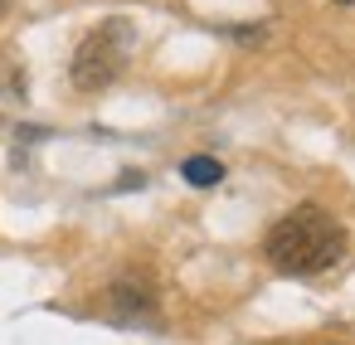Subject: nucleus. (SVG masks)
<instances>
[{
	"instance_id": "f257e3e1",
	"label": "nucleus",
	"mask_w": 355,
	"mask_h": 345,
	"mask_svg": "<svg viewBox=\"0 0 355 345\" xmlns=\"http://www.w3.org/2000/svg\"><path fill=\"white\" fill-rule=\"evenodd\" d=\"M345 243H350V233L331 209L297 204L292 214H282L268 229L263 253L282 277H316V272H326V267H336L345 258Z\"/></svg>"
},
{
	"instance_id": "f03ea898",
	"label": "nucleus",
	"mask_w": 355,
	"mask_h": 345,
	"mask_svg": "<svg viewBox=\"0 0 355 345\" xmlns=\"http://www.w3.org/2000/svg\"><path fill=\"white\" fill-rule=\"evenodd\" d=\"M127 54H132V25H127V20L98 25V30L78 44V54H73V88H83V93L107 88V83L127 69Z\"/></svg>"
},
{
	"instance_id": "423d86ee",
	"label": "nucleus",
	"mask_w": 355,
	"mask_h": 345,
	"mask_svg": "<svg viewBox=\"0 0 355 345\" xmlns=\"http://www.w3.org/2000/svg\"><path fill=\"white\" fill-rule=\"evenodd\" d=\"M336 6H355V0H336Z\"/></svg>"
},
{
	"instance_id": "7ed1b4c3",
	"label": "nucleus",
	"mask_w": 355,
	"mask_h": 345,
	"mask_svg": "<svg viewBox=\"0 0 355 345\" xmlns=\"http://www.w3.org/2000/svg\"><path fill=\"white\" fill-rule=\"evenodd\" d=\"M112 301L127 311V316H146V311H156V287H151V277H117L112 282Z\"/></svg>"
},
{
	"instance_id": "39448f33",
	"label": "nucleus",
	"mask_w": 355,
	"mask_h": 345,
	"mask_svg": "<svg viewBox=\"0 0 355 345\" xmlns=\"http://www.w3.org/2000/svg\"><path fill=\"white\" fill-rule=\"evenodd\" d=\"M10 6H15V0H0V15H10Z\"/></svg>"
},
{
	"instance_id": "20e7f679",
	"label": "nucleus",
	"mask_w": 355,
	"mask_h": 345,
	"mask_svg": "<svg viewBox=\"0 0 355 345\" xmlns=\"http://www.w3.org/2000/svg\"><path fill=\"white\" fill-rule=\"evenodd\" d=\"M180 175H185L190 185H219V180H224V166H219L214 156H190V161L180 166Z\"/></svg>"
}]
</instances>
